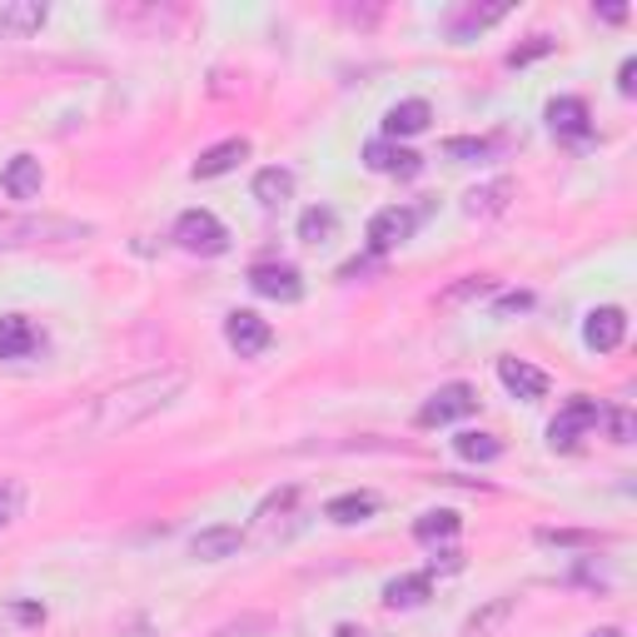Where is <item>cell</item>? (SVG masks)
<instances>
[{"label": "cell", "mask_w": 637, "mask_h": 637, "mask_svg": "<svg viewBox=\"0 0 637 637\" xmlns=\"http://www.w3.org/2000/svg\"><path fill=\"white\" fill-rule=\"evenodd\" d=\"M180 389H184L180 374H145V378H130V384H115V389H105L100 399H90L80 433H86V439L125 433V429H135V423H145L150 413H160L170 399H180Z\"/></svg>", "instance_id": "6da1fadb"}, {"label": "cell", "mask_w": 637, "mask_h": 637, "mask_svg": "<svg viewBox=\"0 0 637 637\" xmlns=\"http://www.w3.org/2000/svg\"><path fill=\"white\" fill-rule=\"evenodd\" d=\"M598 423H603V403L588 399V394H572L558 409V419L548 423V443L553 448H572V443L583 439L588 429H598Z\"/></svg>", "instance_id": "7a4b0ae2"}, {"label": "cell", "mask_w": 637, "mask_h": 637, "mask_svg": "<svg viewBox=\"0 0 637 637\" xmlns=\"http://www.w3.org/2000/svg\"><path fill=\"white\" fill-rule=\"evenodd\" d=\"M174 244L190 249V254H225L229 235L209 209H184V215L174 219Z\"/></svg>", "instance_id": "3957f363"}, {"label": "cell", "mask_w": 637, "mask_h": 637, "mask_svg": "<svg viewBox=\"0 0 637 637\" xmlns=\"http://www.w3.org/2000/svg\"><path fill=\"white\" fill-rule=\"evenodd\" d=\"M225 339H229V349H235L239 359H254V354H264V349H270L274 329H270V319H260L254 309H235L225 319Z\"/></svg>", "instance_id": "277c9868"}, {"label": "cell", "mask_w": 637, "mask_h": 637, "mask_svg": "<svg viewBox=\"0 0 637 637\" xmlns=\"http://www.w3.org/2000/svg\"><path fill=\"white\" fill-rule=\"evenodd\" d=\"M478 409V394H474V384H443L439 394H433L429 403H423V413H419V423H454V419H468V413Z\"/></svg>", "instance_id": "5b68a950"}, {"label": "cell", "mask_w": 637, "mask_h": 637, "mask_svg": "<svg viewBox=\"0 0 637 637\" xmlns=\"http://www.w3.org/2000/svg\"><path fill=\"white\" fill-rule=\"evenodd\" d=\"M249 284H254V294L280 299V304H299L304 299V280H299L294 264H254V270H249Z\"/></svg>", "instance_id": "8992f818"}, {"label": "cell", "mask_w": 637, "mask_h": 637, "mask_svg": "<svg viewBox=\"0 0 637 637\" xmlns=\"http://www.w3.org/2000/svg\"><path fill=\"white\" fill-rule=\"evenodd\" d=\"M409 235H413V209L389 205V209H378V215L368 219V249H374V254H389V249H399Z\"/></svg>", "instance_id": "52a82bcc"}, {"label": "cell", "mask_w": 637, "mask_h": 637, "mask_svg": "<svg viewBox=\"0 0 637 637\" xmlns=\"http://www.w3.org/2000/svg\"><path fill=\"white\" fill-rule=\"evenodd\" d=\"M239 548H244V533H239L235 523H215V528H200L195 538H190V558H200V562H225V558H235Z\"/></svg>", "instance_id": "ba28073f"}, {"label": "cell", "mask_w": 637, "mask_h": 637, "mask_svg": "<svg viewBox=\"0 0 637 637\" xmlns=\"http://www.w3.org/2000/svg\"><path fill=\"white\" fill-rule=\"evenodd\" d=\"M627 334V314L617 309V304H603V309L588 314V325H583V339L588 349H598V354H607V349H617Z\"/></svg>", "instance_id": "9c48e42d"}, {"label": "cell", "mask_w": 637, "mask_h": 637, "mask_svg": "<svg viewBox=\"0 0 637 637\" xmlns=\"http://www.w3.org/2000/svg\"><path fill=\"white\" fill-rule=\"evenodd\" d=\"M498 378H503V389L513 394V399H543L548 394V374L533 364H523V359H498Z\"/></svg>", "instance_id": "30bf717a"}, {"label": "cell", "mask_w": 637, "mask_h": 637, "mask_svg": "<svg viewBox=\"0 0 637 637\" xmlns=\"http://www.w3.org/2000/svg\"><path fill=\"white\" fill-rule=\"evenodd\" d=\"M364 164L374 174H419L423 170V155H413V150H399V145H389V140H368L364 145Z\"/></svg>", "instance_id": "8fae6325"}, {"label": "cell", "mask_w": 637, "mask_h": 637, "mask_svg": "<svg viewBox=\"0 0 637 637\" xmlns=\"http://www.w3.org/2000/svg\"><path fill=\"white\" fill-rule=\"evenodd\" d=\"M548 130L562 135V140H588V130H593V115H588V105L578 95H562L548 105Z\"/></svg>", "instance_id": "7c38bea8"}, {"label": "cell", "mask_w": 637, "mask_h": 637, "mask_svg": "<svg viewBox=\"0 0 637 637\" xmlns=\"http://www.w3.org/2000/svg\"><path fill=\"white\" fill-rule=\"evenodd\" d=\"M0 184H5V195L21 200V205L41 200V184H45L41 160H35V155H15V160L5 164V174H0Z\"/></svg>", "instance_id": "4fadbf2b"}, {"label": "cell", "mask_w": 637, "mask_h": 637, "mask_svg": "<svg viewBox=\"0 0 637 637\" xmlns=\"http://www.w3.org/2000/svg\"><path fill=\"white\" fill-rule=\"evenodd\" d=\"M41 349V329L25 314H5L0 319V359H31Z\"/></svg>", "instance_id": "5bb4252c"}, {"label": "cell", "mask_w": 637, "mask_h": 637, "mask_svg": "<svg viewBox=\"0 0 637 637\" xmlns=\"http://www.w3.org/2000/svg\"><path fill=\"white\" fill-rule=\"evenodd\" d=\"M239 160H249V140H219L200 155L190 174H195V180H219V174H229Z\"/></svg>", "instance_id": "9a60e30c"}, {"label": "cell", "mask_w": 637, "mask_h": 637, "mask_svg": "<svg viewBox=\"0 0 637 637\" xmlns=\"http://www.w3.org/2000/svg\"><path fill=\"white\" fill-rule=\"evenodd\" d=\"M508 200H513V180L478 184V190H468V195H464V215L468 219H498L508 209Z\"/></svg>", "instance_id": "2e32d148"}, {"label": "cell", "mask_w": 637, "mask_h": 637, "mask_svg": "<svg viewBox=\"0 0 637 637\" xmlns=\"http://www.w3.org/2000/svg\"><path fill=\"white\" fill-rule=\"evenodd\" d=\"M429 120H433V105L429 100H399V105L384 115V135H423L429 130Z\"/></svg>", "instance_id": "e0dca14e"}, {"label": "cell", "mask_w": 637, "mask_h": 637, "mask_svg": "<svg viewBox=\"0 0 637 637\" xmlns=\"http://www.w3.org/2000/svg\"><path fill=\"white\" fill-rule=\"evenodd\" d=\"M519 613V598H488L478 613H468V623H464V637H498V627L508 623V617Z\"/></svg>", "instance_id": "ac0fdd59"}, {"label": "cell", "mask_w": 637, "mask_h": 637, "mask_svg": "<svg viewBox=\"0 0 637 637\" xmlns=\"http://www.w3.org/2000/svg\"><path fill=\"white\" fill-rule=\"evenodd\" d=\"M433 598V583L429 572H409V578H394V583H384V603L394 607V613H409V607H423Z\"/></svg>", "instance_id": "d6986e66"}, {"label": "cell", "mask_w": 637, "mask_h": 637, "mask_svg": "<svg viewBox=\"0 0 637 637\" xmlns=\"http://www.w3.org/2000/svg\"><path fill=\"white\" fill-rule=\"evenodd\" d=\"M45 5L41 0H11V5H0V35H35L45 25Z\"/></svg>", "instance_id": "ffe728a7"}, {"label": "cell", "mask_w": 637, "mask_h": 637, "mask_svg": "<svg viewBox=\"0 0 637 637\" xmlns=\"http://www.w3.org/2000/svg\"><path fill=\"white\" fill-rule=\"evenodd\" d=\"M378 513V498L374 493H339V498H329V508H325V519L329 523H364V519H374Z\"/></svg>", "instance_id": "44dd1931"}, {"label": "cell", "mask_w": 637, "mask_h": 637, "mask_svg": "<svg viewBox=\"0 0 637 637\" xmlns=\"http://www.w3.org/2000/svg\"><path fill=\"white\" fill-rule=\"evenodd\" d=\"M289 195H294V174H289V170L270 164V170H260V174H254V200H260L264 209H280Z\"/></svg>", "instance_id": "7402d4cb"}, {"label": "cell", "mask_w": 637, "mask_h": 637, "mask_svg": "<svg viewBox=\"0 0 637 637\" xmlns=\"http://www.w3.org/2000/svg\"><path fill=\"white\" fill-rule=\"evenodd\" d=\"M458 513H448V508H433V513H423L419 523H413V538L419 543H443V538H458Z\"/></svg>", "instance_id": "603a6c76"}, {"label": "cell", "mask_w": 637, "mask_h": 637, "mask_svg": "<svg viewBox=\"0 0 637 637\" xmlns=\"http://www.w3.org/2000/svg\"><path fill=\"white\" fill-rule=\"evenodd\" d=\"M334 229H339V215L329 205H314V209H304V215H299V239H304V244H325V239H334Z\"/></svg>", "instance_id": "cb8c5ba5"}, {"label": "cell", "mask_w": 637, "mask_h": 637, "mask_svg": "<svg viewBox=\"0 0 637 637\" xmlns=\"http://www.w3.org/2000/svg\"><path fill=\"white\" fill-rule=\"evenodd\" d=\"M454 448H458V458H468V464H493V458L503 454V443H498L493 433H458Z\"/></svg>", "instance_id": "d4e9b609"}, {"label": "cell", "mask_w": 637, "mask_h": 637, "mask_svg": "<svg viewBox=\"0 0 637 637\" xmlns=\"http://www.w3.org/2000/svg\"><path fill=\"white\" fill-rule=\"evenodd\" d=\"M294 503H299V488H274V493L264 498L260 508H254V528H270V523L289 519V513H294Z\"/></svg>", "instance_id": "484cf974"}, {"label": "cell", "mask_w": 637, "mask_h": 637, "mask_svg": "<svg viewBox=\"0 0 637 637\" xmlns=\"http://www.w3.org/2000/svg\"><path fill=\"white\" fill-rule=\"evenodd\" d=\"M503 15H508V5H484V11H478V5H468V11L458 15V21L448 25V31H454V41H468V35L488 31V25H493V21H503Z\"/></svg>", "instance_id": "4316f807"}, {"label": "cell", "mask_w": 637, "mask_h": 637, "mask_svg": "<svg viewBox=\"0 0 637 637\" xmlns=\"http://www.w3.org/2000/svg\"><path fill=\"white\" fill-rule=\"evenodd\" d=\"M478 294H493V280H484V274H468V280L454 284V289H443L439 304H443V309H454V304H468V299H478Z\"/></svg>", "instance_id": "83f0119b"}, {"label": "cell", "mask_w": 637, "mask_h": 637, "mask_svg": "<svg viewBox=\"0 0 637 637\" xmlns=\"http://www.w3.org/2000/svg\"><path fill=\"white\" fill-rule=\"evenodd\" d=\"M538 543L548 548H598V533H583V528H538Z\"/></svg>", "instance_id": "f1b7e54d"}, {"label": "cell", "mask_w": 637, "mask_h": 637, "mask_svg": "<svg viewBox=\"0 0 637 637\" xmlns=\"http://www.w3.org/2000/svg\"><path fill=\"white\" fill-rule=\"evenodd\" d=\"M21 503H25V488L15 478H0V528L21 519Z\"/></svg>", "instance_id": "f546056e"}, {"label": "cell", "mask_w": 637, "mask_h": 637, "mask_svg": "<svg viewBox=\"0 0 637 637\" xmlns=\"http://www.w3.org/2000/svg\"><path fill=\"white\" fill-rule=\"evenodd\" d=\"M603 419H607V433H613V443H633L637 423H633V409H627V403H617V409H603Z\"/></svg>", "instance_id": "4dcf8cb0"}, {"label": "cell", "mask_w": 637, "mask_h": 637, "mask_svg": "<svg viewBox=\"0 0 637 637\" xmlns=\"http://www.w3.org/2000/svg\"><path fill=\"white\" fill-rule=\"evenodd\" d=\"M543 55H553V41H548V35H533L528 45H519V50L508 55V66H513V70H519V66H533V60H543Z\"/></svg>", "instance_id": "1f68e13d"}, {"label": "cell", "mask_w": 637, "mask_h": 637, "mask_svg": "<svg viewBox=\"0 0 637 637\" xmlns=\"http://www.w3.org/2000/svg\"><path fill=\"white\" fill-rule=\"evenodd\" d=\"M443 155H448V160H484L488 155V140H468V135H458V140H448L443 145Z\"/></svg>", "instance_id": "d6a6232c"}, {"label": "cell", "mask_w": 637, "mask_h": 637, "mask_svg": "<svg viewBox=\"0 0 637 637\" xmlns=\"http://www.w3.org/2000/svg\"><path fill=\"white\" fill-rule=\"evenodd\" d=\"M523 309H533V294H503V299H498V309L493 314H523Z\"/></svg>", "instance_id": "836d02e7"}, {"label": "cell", "mask_w": 637, "mask_h": 637, "mask_svg": "<svg viewBox=\"0 0 637 637\" xmlns=\"http://www.w3.org/2000/svg\"><path fill=\"white\" fill-rule=\"evenodd\" d=\"M458 568H464V553H454V548L433 553V562H429V572H458Z\"/></svg>", "instance_id": "e575fe53"}, {"label": "cell", "mask_w": 637, "mask_h": 637, "mask_svg": "<svg viewBox=\"0 0 637 637\" xmlns=\"http://www.w3.org/2000/svg\"><path fill=\"white\" fill-rule=\"evenodd\" d=\"M633 76H637V60H623V70H617V90H623V95H633Z\"/></svg>", "instance_id": "d590c367"}, {"label": "cell", "mask_w": 637, "mask_h": 637, "mask_svg": "<svg viewBox=\"0 0 637 637\" xmlns=\"http://www.w3.org/2000/svg\"><path fill=\"white\" fill-rule=\"evenodd\" d=\"M11 613L21 617V623H45V607H35V603H15Z\"/></svg>", "instance_id": "8d00e7d4"}, {"label": "cell", "mask_w": 637, "mask_h": 637, "mask_svg": "<svg viewBox=\"0 0 637 637\" xmlns=\"http://www.w3.org/2000/svg\"><path fill=\"white\" fill-rule=\"evenodd\" d=\"M588 637H623V627H598V633H588Z\"/></svg>", "instance_id": "74e56055"}, {"label": "cell", "mask_w": 637, "mask_h": 637, "mask_svg": "<svg viewBox=\"0 0 637 637\" xmlns=\"http://www.w3.org/2000/svg\"><path fill=\"white\" fill-rule=\"evenodd\" d=\"M334 637H368V633H364V627H339Z\"/></svg>", "instance_id": "f35d334b"}]
</instances>
